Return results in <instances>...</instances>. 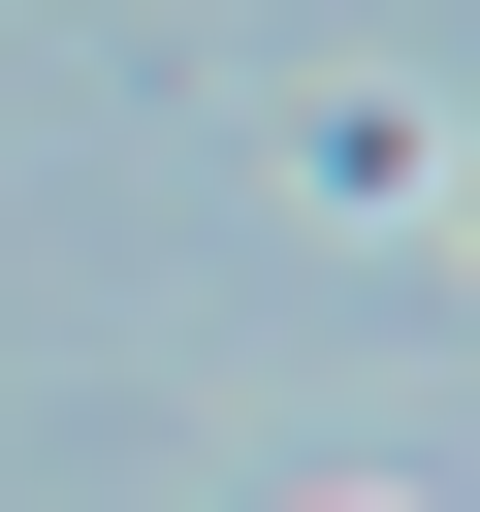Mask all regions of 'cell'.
Wrapping results in <instances>:
<instances>
[{
	"instance_id": "1",
	"label": "cell",
	"mask_w": 480,
	"mask_h": 512,
	"mask_svg": "<svg viewBox=\"0 0 480 512\" xmlns=\"http://www.w3.org/2000/svg\"><path fill=\"white\" fill-rule=\"evenodd\" d=\"M320 192H384V224H448V288H480V128H320Z\"/></svg>"
},
{
	"instance_id": "2",
	"label": "cell",
	"mask_w": 480,
	"mask_h": 512,
	"mask_svg": "<svg viewBox=\"0 0 480 512\" xmlns=\"http://www.w3.org/2000/svg\"><path fill=\"white\" fill-rule=\"evenodd\" d=\"M320 512H416V480H320Z\"/></svg>"
}]
</instances>
